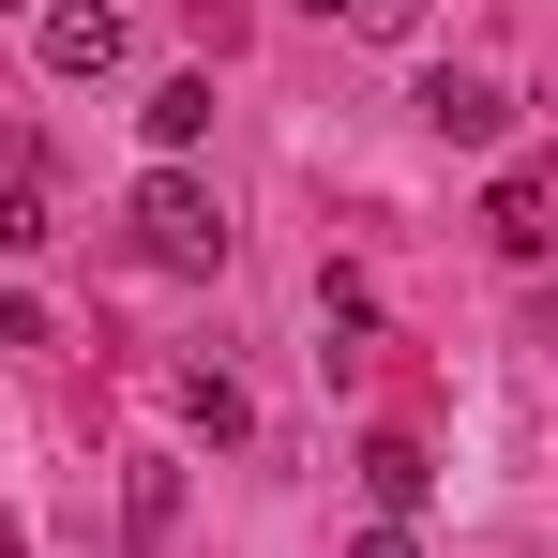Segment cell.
<instances>
[{
	"label": "cell",
	"mask_w": 558,
	"mask_h": 558,
	"mask_svg": "<svg viewBox=\"0 0 558 558\" xmlns=\"http://www.w3.org/2000/svg\"><path fill=\"white\" fill-rule=\"evenodd\" d=\"M182 423H196V438H242L257 408H242V377H211V363H196V377H182Z\"/></svg>",
	"instance_id": "9"
},
{
	"label": "cell",
	"mask_w": 558,
	"mask_h": 558,
	"mask_svg": "<svg viewBox=\"0 0 558 558\" xmlns=\"http://www.w3.org/2000/svg\"><path fill=\"white\" fill-rule=\"evenodd\" d=\"M15 15H46V0H15Z\"/></svg>",
	"instance_id": "12"
},
{
	"label": "cell",
	"mask_w": 558,
	"mask_h": 558,
	"mask_svg": "<svg viewBox=\"0 0 558 558\" xmlns=\"http://www.w3.org/2000/svg\"><path fill=\"white\" fill-rule=\"evenodd\" d=\"M423 483H438V453H423V438H363V498H377V529H408V513H423Z\"/></svg>",
	"instance_id": "5"
},
{
	"label": "cell",
	"mask_w": 558,
	"mask_h": 558,
	"mask_svg": "<svg viewBox=\"0 0 558 558\" xmlns=\"http://www.w3.org/2000/svg\"><path fill=\"white\" fill-rule=\"evenodd\" d=\"M483 242H498V257H544V242H558V196H544V167H513V182L483 196Z\"/></svg>",
	"instance_id": "4"
},
{
	"label": "cell",
	"mask_w": 558,
	"mask_h": 558,
	"mask_svg": "<svg viewBox=\"0 0 558 558\" xmlns=\"http://www.w3.org/2000/svg\"><path fill=\"white\" fill-rule=\"evenodd\" d=\"M136 121H151V151L182 167L196 136H211V76H151V106H136Z\"/></svg>",
	"instance_id": "6"
},
{
	"label": "cell",
	"mask_w": 558,
	"mask_h": 558,
	"mask_svg": "<svg viewBox=\"0 0 558 558\" xmlns=\"http://www.w3.org/2000/svg\"><path fill=\"white\" fill-rule=\"evenodd\" d=\"M423 121H438L453 151H498V136H513V92H498V76H468V61H438V76H423Z\"/></svg>",
	"instance_id": "3"
},
{
	"label": "cell",
	"mask_w": 558,
	"mask_h": 558,
	"mask_svg": "<svg viewBox=\"0 0 558 558\" xmlns=\"http://www.w3.org/2000/svg\"><path fill=\"white\" fill-rule=\"evenodd\" d=\"M136 257H151V272H227V211H211L196 167H151V182H136Z\"/></svg>",
	"instance_id": "1"
},
{
	"label": "cell",
	"mask_w": 558,
	"mask_h": 558,
	"mask_svg": "<svg viewBox=\"0 0 558 558\" xmlns=\"http://www.w3.org/2000/svg\"><path fill=\"white\" fill-rule=\"evenodd\" d=\"M317 332H332V363H363V332H377V302L348 272H317Z\"/></svg>",
	"instance_id": "8"
},
{
	"label": "cell",
	"mask_w": 558,
	"mask_h": 558,
	"mask_svg": "<svg viewBox=\"0 0 558 558\" xmlns=\"http://www.w3.org/2000/svg\"><path fill=\"white\" fill-rule=\"evenodd\" d=\"M121 529L167 544V529H182V468H136V483H121Z\"/></svg>",
	"instance_id": "7"
},
{
	"label": "cell",
	"mask_w": 558,
	"mask_h": 558,
	"mask_svg": "<svg viewBox=\"0 0 558 558\" xmlns=\"http://www.w3.org/2000/svg\"><path fill=\"white\" fill-rule=\"evenodd\" d=\"M348 31H363V46H408V31H423V0H348Z\"/></svg>",
	"instance_id": "10"
},
{
	"label": "cell",
	"mask_w": 558,
	"mask_h": 558,
	"mask_svg": "<svg viewBox=\"0 0 558 558\" xmlns=\"http://www.w3.org/2000/svg\"><path fill=\"white\" fill-rule=\"evenodd\" d=\"M348 558H423V544H408V529H363V544H348Z\"/></svg>",
	"instance_id": "11"
},
{
	"label": "cell",
	"mask_w": 558,
	"mask_h": 558,
	"mask_svg": "<svg viewBox=\"0 0 558 558\" xmlns=\"http://www.w3.org/2000/svg\"><path fill=\"white\" fill-rule=\"evenodd\" d=\"M31 46H46V76H121V0H46Z\"/></svg>",
	"instance_id": "2"
}]
</instances>
